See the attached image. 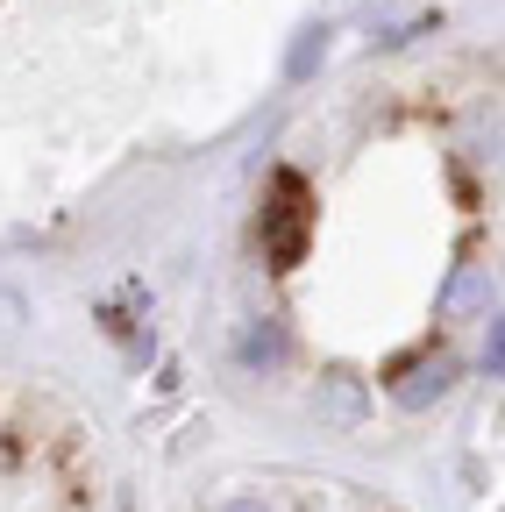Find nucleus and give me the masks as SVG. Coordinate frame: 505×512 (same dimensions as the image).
<instances>
[{
	"label": "nucleus",
	"mask_w": 505,
	"mask_h": 512,
	"mask_svg": "<svg viewBox=\"0 0 505 512\" xmlns=\"http://www.w3.org/2000/svg\"><path fill=\"white\" fill-rule=\"evenodd\" d=\"M306 185L299 178H278V207H271V228H264V242H271V264L278 271H292L299 256H306Z\"/></svg>",
	"instance_id": "nucleus-1"
},
{
	"label": "nucleus",
	"mask_w": 505,
	"mask_h": 512,
	"mask_svg": "<svg viewBox=\"0 0 505 512\" xmlns=\"http://www.w3.org/2000/svg\"><path fill=\"white\" fill-rule=\"evenodd\" d=\"M228 512H264V505H228Z\"/></svg>",
	"instance_id": "nucleus-3"
},
{
	"label": "nucleus",
	"mask_w": 505,
	"mask_h": 512,
	"mask_svg": "<svg viewBox=\"0 0 505 512\" xmlns=\"http://www.w3.org/2000/svg\"><path fill=\"white\" fill-rule=\"evenodd\" d=\"M484 363H491V377H498V363H505V335H498V320H491V335H484Z\"/></svg>",
	"instance_id": "nucleus-2"
}]
</instances>
